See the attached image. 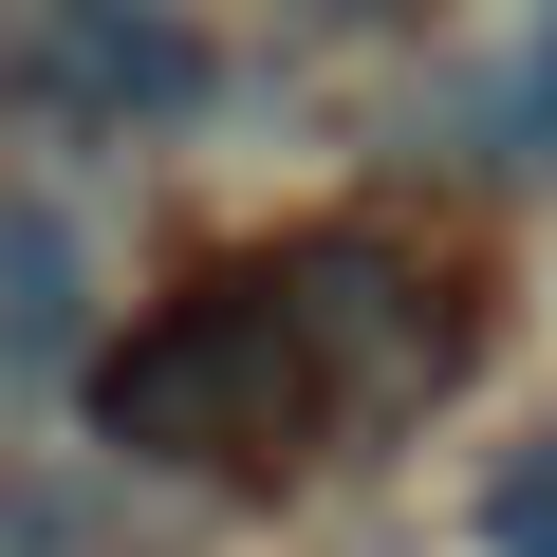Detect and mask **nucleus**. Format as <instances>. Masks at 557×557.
Masks as SVG:
<instances>
[{
    "mask_svg": "<svg viewBox=\"0 0 557 557\" xmlns=\"http://www.w3.org/2000/svg\"><path fill=\"white\" fill-rule=\"evenodd\" d=\"M94 428L131 465H278L298 428H335L298 317H278V260L260 278H205V298H168L131 354H94Z\"/></svg>",
    "mask_w": 557,
    "mask_h": 557,
    "instance_id": "nucleus-1",
    "label": "nucleus"
},
{
    "mask_svg": "<svg viewBox=\"0 0 557 557\" xmlns=\"http://www.w3.org/2000/svg\"><path fill=\"white\" fill-rule=\"evenodd\" d=\"M278 317H298V354H317V409L335 428H391V409H428L446 391V278H409L391 242H298V260H278Z\"/></svg>",
    "mask_w": 557,
    "mask_h": 557,
    "instance_id": "nucleus-2",
    "label": "nucleus"
},
{
    "mask_svg": "<svg viewBox=\"0 0 557 557\" xmlns=\"http://www.w3.org/2000/svg\"><path fill=\"white\" fill-rule=\"evenodd\" d=\"M0 75H20V94H57V112L149 131V112H186V94H205V38H186V20H149V0H57V20H20V38H0Z\"/></svg>",
    "mask_w": 557,
    "mask_h": 557,
    "instance_id": "nucleus-3",
    "label": "nucleus"
},
{
    "mask_svg": "<svg viewBox=\"0 0 557 557\" xmlns=\"http://www.w3.org/2000/svg\"><path fill=\"white\" fill-rule=\"evenodd\" d=\"M94 335V223L57 186H0V372H57Z\"/></svg>",
    "mask_w": 557,
    "mask_h": 557,
    "instance_id": "nucleus-4",
    "label": "nucleus"
},
{
    "mask_svg": "<svg viewBox=\"0 0 557 557\" xmlns=\"http://www.w3.org/2000/svg\"><path fill=\"white\" fill-rule=\"evenodd\" d=\"M465 149H483V168H557V20L502 38V75L465 94Z\"/></svg>",
    "mask_w": 557,
    "mask_h": 557,
    "instance_id": "nucleus-5",
    "label": "nucleus"
},
{
    "mask_svg": "<svg viewBox=\"0 0 557 557\" xmlns=\"http://www.w3.org/2000/svg\"><path fill=\"white\" fill-rule=\"evenodd\" d=\"M483 557H557V428L502 446V483H483Z\"/></svg>",
    "mask_w": 557,
    "mask_h": 557,
    "instance_id": "nucleus-6",
    "label": "nucleus"
}]
</instances>
